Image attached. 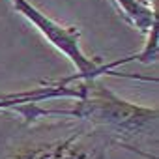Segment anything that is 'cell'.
Instances as JSON below:
<instances>
[{
  "label": "cell",
  "instance_id": "6da1fadb",
  "mask_svg": "<svg viewBox=\"0 0 159 159\" xmlns=\"http://www.w3.org/2000/svg\"><path fill=\"white\" fill-rule=\"evenodd\" d=\"M73 116L94 125L111 129L122 139L142 135H155L159 112L155 107H142L139 103L122 99L99 79L83 81V96L67 111L43 109V116Z\"/></svg>",
  "mask_w": 159,
  "mask_h": 159
},
{
  "label": "cell",
  "instance_id": "7a4b0ae2",
  "mask_svg": "<svg viewBox=\"0 0 159 159\" xmlns=\"http://www.w3.org/2000/svg\"><path fill=\"white\" fill-rule=\"evenodd\" d=\"M13 4L15 11H19L28 23L39 30V34L54 47L58 49L77 69L75 75H69L66 79H60V83H75V81H86V79H99L105 75L112 77H129V79H140V81H153L157 83L155 77H140V75H127L122 71H116L111 62L99 64L94 58H90L83 47H81V30L77 26H66L58 21L45 15L41 10H38L30 0H10Z\"/></svg>",
  "mask_w": 159,
  "mask_h": 159
},
{
  "label": "cell",
  "instance_id": "3957f363",
  "mask_svg": "<svg viewBox=\"0 0 159 159\" xmlns=\"http://www.w3.org/2000/svg\"><path fill=\"white\" fill-rule=\"evenodd\" d=\"M11 159H101V152L81 142L79 135H71L62 140L25 148Z\"/></svg>",
  "mask_w": 159,
  "mask_h": 159
},
{
  "label": "cell",
  "instance_id": "277c9868",
  "mask_svg": "<svg viewBox=\"0 0 159 159\" xmlns=\"http://www.w3.org/2000/svg\"><path fill=\"white\" fill-rule=\"evenodd\" d=\"M114 4L124 19L142 34H146L157 23V0L152 4L146 0H114Z\"/></svg>",
  "mask_w": 159,
  "mask_h": 159
}]
</instances>
